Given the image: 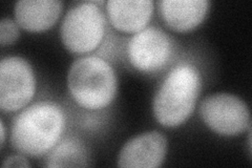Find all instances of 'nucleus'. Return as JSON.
<instances>
[{
  "instance_id": "f257e3e1",
  "label": "nucleus",
  "mask_w": 252,
  "mask_h": 168,
  "mask_svg": "<svg viewBox=\"0 0 252 168\" xmlns=\"http://www.w3.org/2000/svg\"><path fill=\"white\" fill-rule=\"evenodd\" d=\"M66 118L57 103L42 101L26 107L13 120L12 146L30 157L47 155L60 142Z\"/></svg>"
},
{
  "instance_id": "f03ea898",
  "label": "nucleus",
  "mask_w": 252,
  "mask_h": 168,
  "mask_svg": "<svg viewBox=\"0 0 252 168\" xmlns=\"http://www.w3.org/2000/svg\"><path fill=\"white\" fill-rule=\"evenodd\" d=\"M201 91V76L190 63L173 67L158 90L153 103L156 120L166 127L187 121L195 107Z\"/></svg>"
},
{
  "instance_id": "7ed1b4c3",
  "label": "nucleus",
  "mask_w": 252,
  "mask_h": 168,
  "mask_svg": "<svg viewBox=\"0 0 252 168\" xmlns=\"http://www.w3.org/2000/svg\"><path fill=\"white\" fill-rule=\"evenodd\" d=\"M117 76L113 67L98 56H84L70 66L67 86L81 107L97 110L107 107L117 94Z\"/></svg>"
},
{
  "instance_id": "20e7f679",
  "label": "nucleus",
  "mask_w": 252,
  "mask_h": 168,
  "mask_svg": "<svg viewBox=\"0 0 252 168\" xmlns=\"http://www.w3.org/2000/svg\"><path fill=\"white\" fill-rule=\"evenodd\" d=\"M105 15L99 2H79L63 18L60 36L65 49L73 54H88L96 50L105 35Z\"/></svg>"
},
{
  "instance_id": "39448f33",
  "label": "nucleus",
  "mask_w": 252,
  "mask_h": 168,
  "mask_svg": "<svg viewBox=\"0 0 252 168\" xmlns=\"http://www.w3.org/2000/svg\"><path fill=\"white\" fill-rule=\"evenodd\" d=\"M200 115L211 131L226 137L244 133L251 124L246 102L232 94L207 96L200 105Z\"/></svg>"
},
{
  "instance_id": "423d86ee",
  "label": "nucleus",
  "mask_w": 252,
  "mask_h": 168,
  "mask_svg": "<svg viewBox=\"0 0 252 168\" xmlns=\"http://www.w3.org/2000/svg\"><path fill=\"white\" fill-rule=\"evenodd\" d=\"M36 93V77L30 63L19 56L0 63V108L14 113L26 107Z\"/></svg>"
},
{
  "instance_id": "0eeeda50",
  "label": "nucleus",
  "mask_w": 252,
  "mask_h": 168,
  "mask_svg": "<svg viewBox=\"0 0 252 168\" xmlns=\"http://www.w3.org/2000/svg\"><path fill=\"white\" fill-rule=\"evenodd\" d=\"M173 52L170 37L159 28L148 27L133 35L127 44L130 65L142 73H156L169 62Z\"/></svg>"
},
{
  "instance_id": "6e6552de",
  "label": "nucleus",
  "mask_w": 252,
  "mask_h": 168,
  "mask_svg": "<svg viewBox=\"0 0 252 168\" xmlns=\"http://www.w3.org/2000/svg\"><path fill=\"white\" fill-rule=\"evenodd\" d=\"M167 153V140L157 131L147 132L126 142L118 157V166L156 168L163 164Z\"/></svg>"
},
{
  "instance_id": "1a4fd4ad",
  "label": "nucleus",
  "mask_w": 252,
  "mask_h": 168,
  "mask_svg": "<svg viewBox=\"0 0 252 168\" xmlns=\"http://www.w3.org/2000/svg\"><path fill=\"white\" fill-rule=\"evenodd\" d=\"M107 17L112 26L124 33L144 30L154 13L151 0H109L106 2Z\"/></svg>"
},
{
  "instance_id": "9d476101",
  "label": "nucleus",
  "mask_w": 252,
  "mask_h": 168,
  "mask_svg": "<svg viewBox=\"0 0 252 168\" xmlns=\"http://www.w3.org/2000/svg\"><path fill=\"white\" fill-rule=\"evenodd\" d=\"M63 11L58 0H20L14 6L15 21L29 32H42L52 28Z\"/></svg>"
},
{
  "instance_id": "9b49d317",
  "label": "nucleus",
  "mask_w": 252,
  "mask_h": 168,
  "mask_svg": "<svg viewBox=\"0 0 252 168\" xmlns=\"http://www.w3.org/2000/svg\"><path fill=\"white\" fill-rule=\"evenodd\" d=\"M207 0H163L159 10L164 22L173 31L188 32L203 22L208 12Z\"/></svg>"
},
{
  "instance_id": "f8f14e48",
  "label": "nucleus",
  "mask_w": 252,
  "mask_h": 168,
  "mask_svg": "<svg viewBox=\"0 0 252 168\" xmlns=\"http://www.w3.org/2000/svg\"><path fill=\"white\" fill-rule=\"evenodd\" d=\"M47 167L88 166V153L83 143L74 137L63 139L47 154Z\"/></svg>"
},
{
  "instance_id": "ddd939ff",
  "label": "nucleus",
  "mask_w": 252,
  "mask_h": 168,
  "mask_svg": "<svg viewBox=\"0 0 252 168\" xmlns=\"http://www.w3.org/2000/svg\"><path fill=\"white\" fill-rule=\"evenodd\" d=\"M18 37L19 29L17 22L10 18H3L0 22V43L1 45L5 46L13 44Z\"/></svg>"
},
{
  "instance_id": "4468645a",
  "label": "nucleus",
  "mask_w": 252,
  "mask_h": 168,
  "mask_svg": "<svg viewBox=\"0 0 252 168\" xmlns=\"http://www.w3.org/2000/svg\"><path fill=\"white\" fill-rule=\"evenodd\" d=\"M3 168L6 167H31L28 160L21 155H14L4 160L2 164Z\"/></svg>"
},
{
  "instance_id": "2eb2a0df",
  "label": "nucleus",
  "mask_w": 252,
  "mask_h": 168,
  "mask_svg": "<svg viewBox=\"0 0 252 168\" xmlns=\"http://www.w3.org/2000/svg\"><path fill=\"white\" fill-rule=\"evenodd\" d=\"M0 127H1V146H3L4 140H5V130H4V124L1 120V123H0Z\"/></svg>"
}]
</instances>
